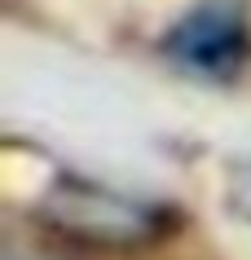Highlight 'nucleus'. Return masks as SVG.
<instances>
[{
    "instance_id": "nucleus-1",
    "label": "nucleus",
    "mask_w": 251,
    "mask_h": 260,
    "mask_svg": "<svg viewBox=\"0 0 251 260\" xmlns=\"http://www.w3.org/2000/svg\"><path fill=\"white\" fill-rule=\"evenodd\" d=\"M44 216L57 230L88 238V243H141L154 230V212L128 194H115L97 181L66 177L44 199Z\"/></svg>"
},
{
    "instance_id": "nucleus-2",
    "label": "nucleus",
    "mask_w": 251,
    "mask_h": 260,
    "mask_svg": "<svg viewBox=\"0 0 251 260\" xmlns=\"http://www.w3.org/2000/svg\"><path fill=\"white\" fill-rule=\"evenodd\" d=\"M247 44V27L229 0H203L185 18L172 22V31L163 36V53L185 71L198 75H225L238 67Z\"/></svg>"
}]
</instances>
